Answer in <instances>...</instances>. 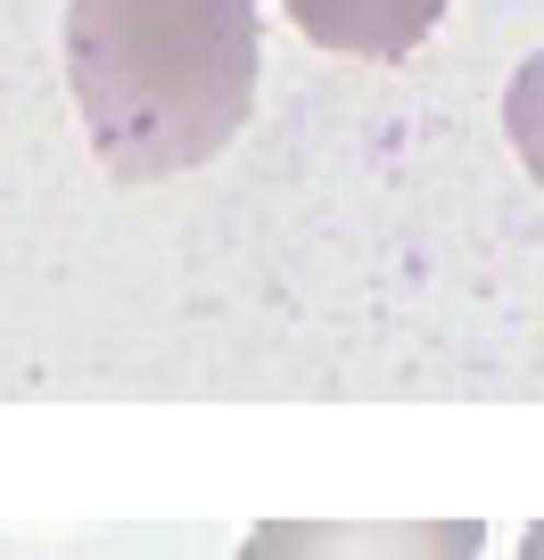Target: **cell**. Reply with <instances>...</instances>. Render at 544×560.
<instances>
[{"instance_id":"6da1fadb","label":"cell","mask_w":544,"mask_h":560,"mask_svg":"<svg viewBox=\"0 0 544 560\" xmlns=\"http://www.w3.org/2000/svg\"><path fill=\"white\" fill-rule=\"evenodd\" d=\"M256 0H67V83L116 182L223 158L256 107Z\"/></svg>"},{"instance_id":"7a4b0ae2","label":"cell","mask_w":544,"mask_h":560,"mask_svg":"<svg viewBox=\"0 0 544 560\" xmlns=\"http://www.w3.org/2000/svg\"><path fill=\"white\" fill-rule=\"evenodd\" d=\"M478 520H429V527H331V520H273L240 544V560H478Z\"/></svg>"},{"instance_id":"3957f363","label":"cell","mask_w":544,"mask_h":560,"mask_svg":"<svg viewBox=\"0 0 544 560\" xmlns=\"http://www.w3.org/2000/svg\"><path fill=\"white\" fill-rule=\"evenodd\" d=\"M438 18L445 0H289V25L338 58H404L438 34Z\"/></svg>"},{"instance_id":"5b68a950","label":"cell","mask_w":544,"mask_h":560,"mask_svg":"<svg viewBox=\"0 0 544 560\" xmlns=\"http://www.w3.org/2000/svg\"><path fill=\"white\" fill-rule=\"evenodd\" d=\"M520 560H544V527H528V536H520Z\"/></svg>"},{"instance_id":"277c9868","label":"cell","mask_w":544,"mask_h":560,"mask_svg":"<svg viewBox=\"0 0 544 560\" xmlns=\"http://www.w3.org/2000/svg\"><path fill=\"white\" fill-rule=\"evenodd\" d=\"M504 132H511V149H520V165L544 182V50L511 74V91H504Z\"/></svg>"}]
</instances>
